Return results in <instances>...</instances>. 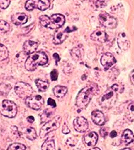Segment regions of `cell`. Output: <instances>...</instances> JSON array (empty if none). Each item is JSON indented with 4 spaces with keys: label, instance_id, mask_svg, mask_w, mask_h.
<instances>
[{
    "label": "cell",
    "instance_id": "cell-3",
    "mask_svg": "<svg viewBox=\"0 0 134 150\" xmlns=\"http://www.w3.org/2000/svg\"><path fill=\"white\" fill-rule=\"evenodd\" d=\"M0 113L9 118L15 117L17 113V106L13 101L4 100L0 105Z\"/></svg>",
    "mask_w": 134,
    "mask_h": 150
},
{
    "label": "cell",
    "instance_id": "cell-13",
    "mask_svg": "<svg viewBox=\"0 0 134 150\" xmlns=\"http://www.w3.org/2000/svg\"><path fill=\"white\" fill-rule=\"evenodd\" d=\"M91 119L95 124L99 126H103L105 123V117L99 110H95L91 112Z\"/></svg>",
    "mask_w": 134,
    "mask_h": 150
},
{
    "label": "cell",
    "instance_id": "cell-28",
    "mask_svg": "<svg viewBox=\"0 0 134 150\" xmlns=\"http://www.w3.org/2000/svg\"><path fill=\"white\" fill-rule=\"evenodd\" d=\"M26 146L24 144L15 143L11 144L10 146H9L7 149V150H25Z\"/></svg>",
    "mask_w": 134,
    "mask_h": 150
},
{
    "label": "cell",
    "instance_id": "cell-6",
    "mask_svg": "<svg viewBox=\"0 0 134 150\" xmlns=\"http://www.w3.org/2000/svg\"><path fill=\"white\" fill-rule=\"evenodd\" d=\"M99 20L101 24L104 26L110 28V29H113L117 26V21L116 19L111 16L107 13H102L100 14Z\"/></svg>",
    "mask_w": 134,
    "mask_h": 150
},
{
    "label": "cell",
    "instance_id": "cell-10",
    "mask_svg": "<svg viewBox=\"0 0 134 150\" xmlns=\"http://www.w3.org/2000/svg\"><path fill=\"white\" fill-rule=\"evenodd\" d=\"M116 63V59L112 54L107 53L104 54L101 58V63L105 70H108Z\"/></svg>",
    "mask_w": 134,
    "mask_h": 150
},
{
    "label": "cell",
    "instance_id": "cell-35",
    "mask_svg": "<svg viewBox=\"0 0 134 150\" xmlns=\"http://www.w3.org/2000/svg\"><path fill=\"white\" fill-rule=\"evenodd\" d=\"M58 76V73L57 69H53L50 73V77L52 81H57Z\"/></svg>",
    "mask_w": 134,
    "mask_h": 150
},
{
    "label": "cell",
    "instance_id": "cell-17",
    "mask_svg": "<svg viewBox=\"0 0 134 150\" xmlns=\"http://www.w3.org/2000/svg\"><path fill=\"white\" fill-rule=\"evenodd\" d=\"M121 140L122 143L125 145L133 142L134 140V135L132 131L128 129L125 130L122 134Z\"/></svg>",
    "mask_w": 134,
    "mask_h": 150
},
{
    "label": "cell",
    "instance_id": "cell-16",
    "mask_svg": "<svg viewBox=\"0 0 134 150\" xmlns=\"http://www.w3.org/2000/svg\"><path fill=\"white\" fill-rule=\"evenodd\" d=\"M11 20L16 25H23L27 22L28 16L25 13H18L12 16Z\"/></svg>",
    "mask_w": 134,
    "mask_h": 150
},
{
    "label": "cell",
    "instance_id": "cell-38",
    "mask_svg": "<svg viewBox=\"0 0 134 150\" xmlns=\"http://www.w3.org/2000/svg\"><path fill=\"white\" fill-rule=\"evenodd\" d=\"M73 71V68L72 64H67L63 68V71L65 73H70Z\"/></svg>",
    "mask_w": 134,
    "mask_h": 150
},
{
    "label": "cell",
    "instance_id": "cell-1",
    "mask_svg": "<svg viewBox=\"0 0 134 150\" xmlns=\"http://www.w3.org/2000/svg\"><path fill=\"white\" fill-rule=\"evenodd\" d=\"M98 91L97 86L95 84L87 86L78 93L76 98V105L80 108H85L89 104L92 97Z\"/></svg>",
    "mask_w": 134,
    "mask_h": 150
},
{
    "label": "cell",
    "instance_id": "cell-42",
    "mask_svg": "<svg viewBox=\"0 0 134 150\" xmlns=\"http://www.w3.org/2000/svg\"><path fill=\"white\" fill-rule=\"evenodd\" d=\"M77 30V28L75 27H72V28H70V27H67L65 30V31L67 33H70V32H72V31H75Z\"/></svg>",
    "mask_w": 134,
    "mask_h": 150
},
{
    "label": "cell",
    "instance_id": "cell-32",
    "mask_svg": "<svg viewBox=\"0 0 134 150\" xmlns=\"http://www.w3.org/2000/svg\"><path fill=\"white\" fill-rule=\"evenodd\" d=\"M52 112H51V111L50 110H46L44 111L43 115H41V121H42V122L45 121L48 118H50L51 115H52Z\"/></svg>",
    "mask_w": 134,
    "mask_h": 150
},
{
    "label": "cell",
    "instance_id": "cell-47",
    "mask_svg": "<svg viewBox=\"0 0 134 150\" xmlns=\"http://www.w3.org/2000/svg\"><path fill=\"white\" fill-rule=\"evenodd\" d=\"M87 150H101L100 148H91L90 149H87Z\"/></svg>",
    "mask_w": 134,
    "mask_h": 150
},
{
    "label": "cell",
    "instance_id": "cell-27",
    "mask_svg": "<svg viewBox=\"0 0 134 150\" xmlns=\"http://www.w3.org/2000/svg\"><path fill=\"white\" fill-rule=\"evenodd\" d=\"M40 22L41 25L44 27L50 28L51 26V21L50 18H49L47 15H42L39 18Z\"/></svg>",
    "mask_w": 134,
    "mask_h": 150
},
{
    "label": "cell",
    "instance_id": "cell-26",
    "mask_svg": "<svg viewBox=\"0 0 134 150\" xmlns=\"http://www.w3.org/2000/svg\"><path fill=\"white\" fill-rule=\"evenodd\" d=\"M8 55L9 52L6 47L0 43V61H3L7 59Z\"/></svg>",
    "mask_w": 134,
    "mask_h": 150
},
{
    "label": "cell",
    "instance_id": "cell-12",
    "mask_svg": "<svg viewBox=\"0 0 134 150\" xmlns=\"http://www.w3.org/2000/svg\"><path fill=\"white\" fill-rule=\"evenodd\" d=\"M38 43L36 41L28 40L25 42L23 46V49L25 54L29 55L35 53V51L38 48Z\"/></svg>",
    "mask_w": 134,
    "mask_h": 150
},
{
    "label": "cell",
    "instance_id": "cell-2",
    "mask_svg": "<svg viewBox=\"0 0 134 150\" xmlns=\"http://www.w3.org/2000/svg\"><path fill=\"white\" fill-rule=\"evenodd\" d=\"M48 62V57L43 51H38L30 54L25 62V68L29 71L35 70L38 66L45 65Z\"/></svg>",
    "mask_w": 134,
    "mask_h": 150
},
{
    "label": "cell",
    "instance_id": "cell-5",
    "mask_svg": "<svg viewBox=\"0 0 134 150\" xmlns=\"http://www.w3.org/2000/svg\"><path fill=\"white\" fill-rule=\"evenodd\" d=\"M15 91L20 98L26 100L27 98L31 96L33 93V90L29 84L23 82H18L15 85Z\"/></svg>",
    "mask_w": 134,
    "mask_h": 150
},
{
    "label": "cell",
    "instance_id": "cell-40",
    "mask_svg": "<svg viewBox=\"0 0 134 150\" xmlns=\"http://www.w3.org/2000/svg\"><path fill=\"white\" fill-rule=\"evenodd\" d=\"M48 105H50V106L53 107V108L56 107V106H57L56 102H55V100H53L52 98H48Z\"/></svg>",
    "mask_w": 134,
    "mask_h": 150
},
{
    "label": "cell",
    "instance_id": "cell-48",
    "mask_svg": "<svg viewBox=\"0 0 134 150\" xmlns=\"http://www.w3.org/2000/svg\"><path fill=\"white\" fill-rule=\"evenodd\" d=\"M121 150H131L130 148H123V149H121Z\"/></svg>",
    "mask_w": 134,
    "mask_h": 150
},
{
    "label": "cell",
    "instance_id": "cell-9",
    "mask_svg": "<svg viewBox=\"0 0 134 150\" xmlns=\"http://www.w3.org/2000/svg\"><path fill=\"white\" fill-rule=\"evenodd\" d=\"M51 26L50 29L56 30L62 27L65 22V18L60 14H55L50 17Z\"/></svg>",
    "mask_w": 134,
    "mask_h": 150
},
{
    "label": "cell",
    "instance_id": "cell-15",
    "mask_svg": "<svg viewBox=\"0 0 134 150\" xmlns=\"http://www.w3.org/2000/svg\"><path fill=\"white\" fill-rule=\"evenodd\" d=\"M91 38L94 41H96L100 43H105L108 39L107 35L104 31L96 30L91 35Z\"/></svg>",
    "mask_w": 134,
    "mask_h": 150
},
{
    "label": "cell",
    "instance_id": "cell-45",
    "mask_svg": "<svg viewBox=\"0 0 134 150\" xmlns=\"http://www.w3.org/2000/svg\"><path fill=\"white\" fill-rule=\"evenodd\" d=\"M27 120H28V121L29 122V123H33V122H34L35 118H34L33 116H28V118H27Z\"/></svg>",
    "mask_w": 134,
    "mask_h": 150
},
{
    "label": "cell",
    "instance_id": "cell-41",
    "mask_svg": "<svg viewBox=\"0 0 134 150\" xmlns=\"http://www.w3.org/2000/svg\"><path fill=\"white\" fill-rule=\"evenodd\" d=\"M62 132H63V133H64V134H68V133H70V130L69 129V128H68V126H67V125L65 123L64 124V125H63V129H62Z\"/></svg>",
    "mask_w": 134,
    "mask_h": 150
},
{
    "label": "cell",
    "instance_id": "cell-25",
    "mask_svg": "<svg viewBox=\"0 0 134 150\" xmlns=\"http://www.w3.org/2000/svg\"><path fill=\"white\" fill-rule=\"evenodd\" d=\"M70 54L72 58L75 61H79L82 58V51L80 48L78 47H75V48L72 49L70 51Z\"/></svg>",
    "mask_w": 134,
    "mask_h": 150
},
{
    "label": "cell",
    "instance_id": "cell-19",
    "mask_svg": "<svg viewBox=\"0 0 134 150\" xmlns=\"http://www.w3.org/2000/svg\"><path fill=\"white\" fill-rule=\"evenodd\" d=\"M50 6L48 0H35V8H38L41 11H45Z\"/></svg>",
    "mask_w": 134,
    "mask_h": 150
},
{
    "label": "cell",
    "instance_id": "cell-18",
    "mask_svg": "<svg viewBox=\"0 0 134 150\" xmlns=\"http://www.w3.org/2000/svg\"><path fill=\"white\" fill-rule=\"evenodd\" d=\"M67 33L65 31H57L55 33L53 36V43L55 45H59L62 43L65 40L67 37Z\"/></svg>",
    "mask_w": 134,
    "mask_h": 150
},
{
    "label": "cell",
    "instance_id": "cell-4",
    "mask_svg": "<svg viewBox=\"0 0 134 150\" xmlns=\"http://www.w3.org/2000/svg\"><path fill=\"white\" fill-rule=\"evenodd\" d=\"M61 121L62 118L60 116L55 117L52 120L48 121L47 123H45L42 126V128L40 129V137L41 138H43L50 132L57 130L60 127V126Z\"/></svg>",
    "mask_w": 134,
    "mask_h": 150
},
{
    "label": "cell",
    "instance_id": "cell-20",
    "mask_svg": "<svg viewBox=\"0 0 134 150\" xmlns=\"http://www.w3.org/2000/svg\"><path fill=\"white\" fill-rule=\"evenodd\" d=\"M68 91L67 88L63 86H57L53 88V93L57 98H62Z\"/></svg>",
    "mask_w": 134,
    "mask_h": 150
},
{
    "label": "cell",
    "instance_id": "cell-44",
    "mask_svg": "<svg viewBox=\"0 0 134 150\" xmlns=\"http://www.w3.org/2000/svg\"><path fill=\"white\" fill-rule=\"evenodd\" d=\"M53 57H54V58L55 59V60H56V64H57L58 62H59L60 60V56H59L58 54H57V53H55V54H53Z\"/></svg>",
    "mask_w": 134,
    "mask_h": 150
},
{
    "label": "cell",
    "instance_id": "cell-36",
    "mask_svg": "<svg viewBox=\"0 0 134 150\" xmlns=\"http://www.w3.org/2000/svg\"><path fill=\"white\" fill-rule=\"evenodd\" d=\"M77 142V139L74 138H68L67 139V144H68L69 146H74L76 144Z\"/></svg>",
    "mask_w": 134,
    "mask_h": 150
},
{
    "label": "cell",
    "instance_id": "cell-34",
    "mask_svg": "<svg viewBox=\"0 0 134 150\" xmlns=\"http://www.w3.org/2000/svg\"><path fill=\"white\" fill-rule=\"evenodd\" d=\"M10 0H0V8L1 9H6L10 5Z\"/></svg>",
    "mask_w": 134,
    "mask_h": 150
},
{
    "label": "cell",
    "instance_id": "cell-29",
    "mask_svg": "<svg viewBox=\"0 0 134 150\" xmlns=\"http://www.w3.org/2000/svg\"><path fill=\"white\" fill-rule=\"evenodd\" d=\"M10 29V26L9 23L4 20H0V31L6 33Z\"/></svg>",
    "mask_w": 134,
    "mask_h": 150
},
{
    "label": "cell",
    "instance_id": "cell-11",
    "mask_svg": "<svg viewBox=\"0 0 134 150\" xmlns=\"http://www.w3.org/2000/svg\"><path fill=\"white\" fill-rule=\"evenodd\" d=\"M117 43L119 48L123 51H126L130 48V41L125 33L119 34L117 38Z\"/></svg>",
    "mask_w": 134,
    "mask_h": 150
},
{
    "label": "cell",
    "instance_id": "cell-24",
    "mask_svg": "<svg viewBox=\"0 0 134 150\" xmlns=\"http://www.w3.org/2000/svg\"><path fill=\"white\" fill-rule=\"evenodd\" d=\"M126 116L130 121H134V102L128 105L126 111Z\"/></svg>",
    "mask_w": 134,
    "mask_h": 150
},
{
    "label": "cell",
    "instance_id": "cell-21",
    "mask_svg": "<svg viewBox=\"0 0 134 150\" xmlns=\"http://www.w3.org/2000/svg\"><path fill=\"white\" fill-rule=\"evenodd\" d=\"M35 83L38 90L41 92H44L47 91L49 87V83L47 81L41 80L40 79H37L35 80Z\"/></svg>",
    "mask_w": 134,
    "mask_h": 150
},
{
    "label": "cell",
    "instance_id": "cell-7",
    "mask_svg": "<svg viewBox=\"0 0 134 150\" xmlns=\"http://www.w3.org/2000/svg\"><path fill=\"white\" fill-rule=\"evenodd\" d=\"M26 105L35 110H39L44 103L42 96L40 95L31 96L25 100Z\"/></svg>",
    "mask_w": 134,
    "mask_h": 150
},
{
    "label": "cell",
    "instance_id": "cell-33",
    "mask_svg": "<svg viewBox=\"0 0 134 150\" xmlns=\"http://www.w3.org/2000/svg\"><path fill=\"white\" fill-rule=\"evenodd\" d=\"M111 88L115 91V92H119V93H122L123 91L124 87L122 85H119V84H113V85L111 87Z\"/></svg>",
    "mask_w": 134,
    "mask_h": 150
},
{
    "label": "cell",
    "instance_id": "cell-43",
    "mask_svg": "<svg viewBox=\"0 0 134 150\" xmlns=\"http://www.w3.org/2000/svg\"><path fill=\"white\" fill-rule=\"evenodd\" d=\"M130 81H131L132 84H133V85H134V70H133L130 74Z\"/></svg>",
    "mask_w": 134,
    "mask_h": 150
},
{
    "label": "cell",
    "instance_id": "cell-31",
    "mask_svg": "<svg viewBox=\"0 0 134 150\" xmlns=\"http://www.w3.org/2000/svg\"><path fill=\"white\" fill-rule=\"evenodd\" d=\"M25 8L28 11H32L35 8V0H30L25 3Z\"/></svg>",
    "mask_w": 134,
    "mask_h": 150
},
{
    "label": "cell",
    "instance_id": "cell-14",
    "mask_svg": "<svg viewBox=\"0 0 134 150\" xmlns=\"http://www.w3.org/2000/svg\"><path fill=\"white\" fill-rule=\"evenodd\" d=\"M98 135L95 132H90L84 137V143L89 146H94L97 143Z\"/></svg>",
    "mask_w": 134,
    "mask_h": 150
},
{
    "label": "cell",
    "instance_id": "cell-46",
    "mask_svg": "<svg viewBox=\"0 0 134 150\" xmlns=\"http://www.w3.org/2000/svg\"><path fill=\"white\" fill-rule=\"evenodd\" d=\"M117 135V133L115 131H112V132H111V133H110V137L111 138H115V137H116Z\"/></svg>",
    "mask_w": 134,
    "mask_h": 150
},
{
    "label": "cell",
    "instance_id": "cell-8",
    "mask_svg": "<svg viewBox=\"0 0 134 150\" xmlns=\"http://www.w3.org/2000/svg\"><path fill=\"white\" fill-rule=\"evenodd\" d=\"M73 126L75 129L79 133H84L89 129V123L84 117H77L73 121Z\"/></svg>",
    "mask_w": 134,
    "mask_h": 150
},
{
    "label": "cell",
    "instance_id": "cell-30",
    "mask_svg": "<svg viewBox=\"0 0 134 150\" xmlns=\"http://www.w3.org/2000/svg\"><path fill=\"white\" fill-rule=\"evenodd\" d=\"M115 93L112 88H111V90L109 91L106 93L105 95L102 96V98H101V102L104 103L106 100H108L110 98H112L113 96V93Z\"/></svg>",
    "mask_w": 134,
    "mask_h": 150
},
{
    "label": "cell",
    "instance_id": "cell-37",
    "mask_svg": "<svg viewBox=\"0 0 134 150\" xmlns=\"http://www.w3.org/2000/svg\"><path fill=\"white\" fill-rule=\"evenodd\" d=\"M100 133L102 137H107L108 134V129L107 128H105V127L101 128L100 131Z\"/></svg>",
    "mask_w": 134,
    "mask_h": 150
},
{
    "label": "cell",
    "instance_id": "cell-39",
    "mask_svg": "<svg viewBox=\"0 0 134 150\" xmlns=\"http://www.w3.org/2000/svg\"><path fill=\"white\" fill-rule=\"evenodd\" d=\"M94 3L95 4V6H96L97 8H103L104 6H106V4L105 1H95L94 2Z\"/></svg>",
    "mask_w": 134,
    "mask_h": 150
},
{
    "label": "cell",
    "instance_id": "cell-23",
    "mask_svg": "<svg viewBox=\"0 0 134 150\" xmlns=\"http://www.w3.org/2000/svg\"><path fill=\"white\" fill-rule=\"evenodd\" d=\"M42 150H55V143L53 139H48L43 143L41 146Z\"/></svg>",
    "mask_w": 134,
    "mask_h": 150
},
{
    "label": "cell",
    "instance_id": "cell-22",
    "mask_svg": "<svg viewBox=\"0 0 134 150\" xmlns=\"http://www.w3.org/2000/svg\"><path fill=\"white\" fill-rule=\"evenodd\" d=\"M24 134L26 138L31 141L35 139L37 137L35 129L31 127H28L26 128L24 131Z\"/></svg>",
    "mask_w": 134,
    "mask_h": 150
}]
</instances>
